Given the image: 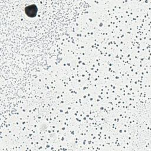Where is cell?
<instances>
[{
  "label": "cell",
  "instance_id": "1",
  "mask_svg": "<svg viewBox=\"0 0 151 151\" xmlns=\"http://www.w3.org/2000/svg\"><path fill=\"white\" fill-rule=\"evenodd\" d=\"M25 13L29 17H34L36 15L37 12V6L34 5L28 6L25 8Z\"/></svg>",
  "mask_w": 151,
  "mask_h": 151
}]
</instances>
